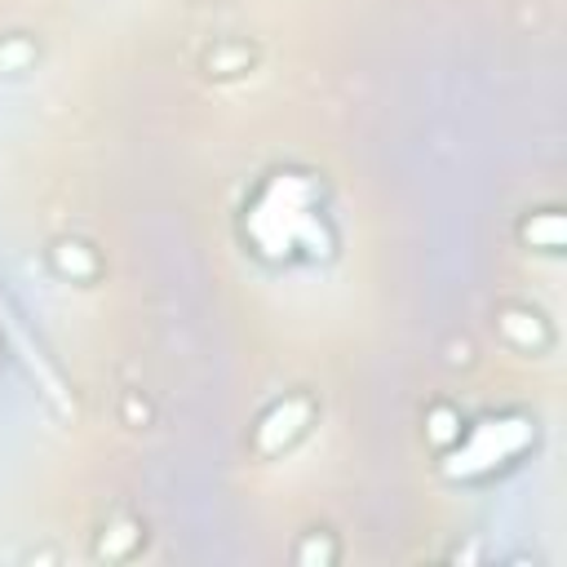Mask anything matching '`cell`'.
I'll use <instances>...</instances> for the list:
<instances>
[{
    "label": "cell",
    "instance_id": "6da1fadb",
    "mask_svg": "<svg viewBox=\"0 0 567 567\" xmlns=\"http://www.w3.org/2000/svg\"><path fill=\"white\" fill-rule=\"evenodd\" d=\"M536 439V425L527 416H487L478 421L465 439H456L447 447V465L443 474L447 478H478V474H492L496 465L514 461L518 452H527Z\"/></svg>",
    "mask_w": 567,
    "mask_h": 567
},
{
    "label": "cell",
    "instance_id": "7a4b0ae2",
    "mask_svg": "<svg viewBox=\"0 0 567 567\" xmlns=\"http://www.w3.org/2000/svg\"><path fill=\"white\" fill-rule=\"evenodd\" d=\"M310 416H315V403H310L306 394H288V399H279L275 408H266L261 421H257V430H252L257 456H279V452H288V447L306 434Z\"/></svg>",
    "mask_w": 567,
    "mask_h": 567
},
{
    "label": "cell",
    "instance_id": "3957f363",
    "mask_svg": "<svg viewBox=\"0 0 567 567\" xmlns=\"http://www.w3.org/2000/svg\"><path fill=\"white\" fill-rule=\"evenodd\" d=\"M496 328H501V337H505L509 346H518V350H540V346L549 341L545 319H540L536 310H523V306H505V310L496 315Z\"/></svg>",
    "mask_w": 567,
    "mask_h": 567
},
{
    "label": "cell",
    "instance_id": "277c9868",
    "mask_svg": "<svg viewBox=\"0 0 567 567\" xmlns=\"http://www.w3.org/2000/svg\"><path fill=\"white\" fill-rule=\"evenodd\" d=\"M53 270L62 275V279H93L97 275V257H93V248L89 244H80V239H62V244H53Z\"/></svg>",
    "mask_w": 567,
    "mask_h": 567
},
{
    "label": "cell",
    "instance_id": "5b68a950",
    "mask_svg": "<svg viewBox=\"0 0 567 567\" xmlns=\"http://www.w3.org/2000/svg\"><path fill=\"white\" fill-rule=\"evenodd\" d=\"M532 248H545V252H558L563 248V213H532L527 221H523V230H518Z\"/></svg>",
    "mask_w": 567,
    "mask_h": 567
},
{
    "label": "cell",
    "instance_id": "8992f818",
    "mask_svg": "<svg viewBox=\"0 0 567 567\" xmlns=\"http://www.w3.org/2000/svg\"><path fill=\"white\" fill-rule=\"evenodd\" d=\"M425 439H430L434 447H443V452H447V447L461 439V416H456L447 403L430 408V412H425Z\"/></svg>",
    "mask_w": 567,
    "mask_h": 567
},
{
    "label": "cell",
    "instance_id": "52a82bcc",
    "mask_svg": "<svg viewBox=\"0 0 567 567\" xmlns=\"http://www.w3.org/2000/svg\"><path fill=\"white\" fill-rule=\"evenodd\" d=\"M292 558H297L301 567H328V563L337 558V540H332L328 532H310V536L292 549Z\"/></svg>",
    "mask_w": 567,
    "mask_h": 567
},
{
    "label": "cell",
    "instance_id": "ba28073f",
    "mask_svg": "<svg viewBox=\"0 0 567 567\" xmlns=\"http://www.w3.org/2000/svg\"><path fill=\"white\" fill-rule=\"evenodd\" d=\"M137 540H142V527H137V523H115V527L97 540V554H102V558H124Z\"/></svg>",
    "mask_w": 567,
    "mask_h": 567
},
{
    "label": "cell",
    "instance_id": "9c48e42d",
    "mask_svg": "<svg viewBox=\"0 0 567 567\" xmlns=\"http://www.w3.org/2000/svg\"><path fill=\"white\" fill-rule=\"evenodd\" d=\"M27 58H31V49H27V44H9V49H0V66H13V71H18Z\"/></svg>",
    "mask_w": 567,
    "mask_h": 567
}]
</instances>
